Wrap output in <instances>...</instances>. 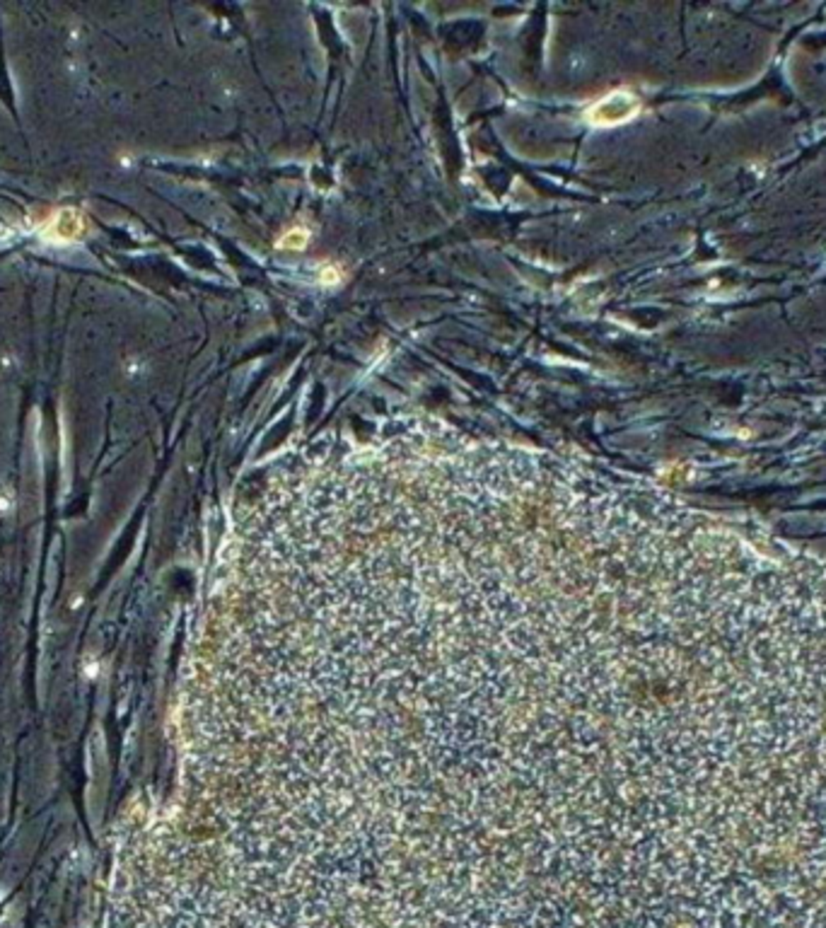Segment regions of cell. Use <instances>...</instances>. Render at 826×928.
Masks as SVG:
<instances>
[{"mask_svg":"<svg viewBox=\"0 0 826 928\" xmlns=\"http://www.w3.org/2000/svg\"><path fill=\"white\" fill-rule=\"evenodd\" d=\"M638 107L640 105H638V100L633 95L618 90V92H611V95L602 97L599 102H594V105L587 109L585 117L597 126H616V124H621V121H628L631 117H635Z\"/></svg>","mask_w":826,"mask_h":928,"instance_id":"1","label":"cell"},{"mask_svg":"<svg viewBox=\"0 0 826 928\" xmlns=\"http://www.w3.org/2000/svg\"><path fill=\"white\" fill-rule=\"evenodd\" d=\"M39 230L53 242H77L87 235V218L80 210H56L41 223Z\"/></svg>","mask_w":826,"mask_h":928,"instance_id":"2","label":"cell"},{"mask_svg":"<svg viewBox=\"0 0 826 928\" xmlns=\"http://www.w3.org/2000/svg\"><path fill=\"white\" fill-rule=\"evenodd\" d=\"M307 242H309V233L305 228H293V230H288V233L283 235L281 240L276 242V247L278 250H302V247H307Z\"/></svg>","mask_w":826,"mask_h":928,"instance_id":"3","label":"cell"}]
</instances>
